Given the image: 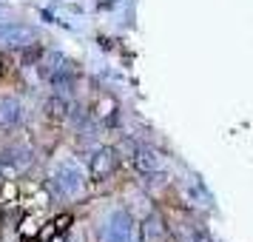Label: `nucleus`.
I'll return each mask as SVG.
<instances>
[{
    "label": "nucleus",
    "instance_id": "4",
    "mask_svg": "<svg viewBox=\"0 0 253 242\" xmlns=\"http://www.w3.org/2000/svg\"><path fill=\"white\" fill-rule=\"evenodd\" d=\"M114 165H117L114 154H111V151H100V154L91 160V177L94 180H105L108 174L114 171Z\"/></svg>",
    "mask_w": 253,
    "mask_h": 242
},
{
    "label": "nucleus",
    "instance_id": "2",
    "mask_svg": "<svg viewBox=\"0 0 253 242\" xmlns=\"http://www.w3.org/2000/svg\"><path fill=\"white\" fill-rule=\"evenodd\" d=\"M43 222H46V214L29 208L23 217H20V222H17V234H20L23 240H37V234H40V228H43Z\"/></svg>",
    "mask_w": 253,
    "mask_h": 242
},
{
    "label": "nucleus",
    "instance_id": "3",
    "mask_svg": "<svg viewBox=\"0 0 253 242\" xmlns=\"http://www.w3.org/2000/svg\"><path fill=\"white\" fill-rule=\"evenodd\" d=\"M43 111H46V123H51V126H57V123H63L66 120V111H69V103L63 100V97H48L46 105H43Z\"/></svg>",
    "mask_w": 253,
    "mask_h": 242
},
{
    "label": "nucleus",
    "instance_id": "1",
    "mask_svg": "<svg viewBox=\"0 0 253 242\" xmlns=\"http://www.w3.org/2000/svg\"><path fill=\"white\" fill-rule=\"evenodd\" d=\"M23 105L12 94H0V131H12L23 123Z\"/></svg>",
    "mask_w": 253,
    "mask_h": 242
},
{
    "label": "nucleus",
    "instance_id": "5",
    "mask_svg": "<svg viewBox=\"0 0 253 242\" xmlns=\"http://www.w3.org/2000/svg\"><path fill=\"white\" fill-rule=\"evenodd\" d=\"M51 225H54V234H66V231L71 228V222H74V217L71 214H57L54 219H48Z\"/></svg>",
    "mask_w": 253,
    "mask_h": 242
},
{
    "label": "nucleus",
    "instance_id": "7",
    "mask_svg": "<svg viewBox=\"0 0 253 242\" xmlns=\"http://www.w3.org/2000/svg\"><path fill=\"white\" fill-rule=\"evenodd\" d=\"M0 231H3V205H0Z\"/></svg>",
    "mask_w": 253,
    "mask_h": 242
},
{
    "label": "nucleus",
    "instance_id": "6",
    "mask_svg": "<svg viewBox=\"0 0 253 242\" xmlns=\"http://www.w3.org/2000/svg\"><path fill=\"white\" fill-rule=\"evenodd\" d=\"M9 69H12V66H9V54H0V83L9 74Z\"/></svg>",
    "mask_w": 253,
    "mask_h": 242
}]
</instances>
